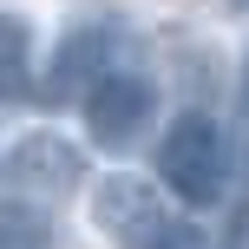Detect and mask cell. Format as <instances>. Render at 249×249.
Segmentation results:
<instances>
[{
    "mask_svg": "<svg viewBox=\"0 0 249 249\" xmlns=\"http://www.w3.org/2000/svg\"><path fill=\"white\" fill-rule=\"evenodd\" d=\"M92 230L112 236L118 249H158V236H164L158 190H151L144 177H131V171L99 177V190H92Z\"/></svg>",
    "mask_w": 249,
    "mask_h": 249,
    "instance_id": "obj_4",
    "label": "cell"
},
{
    "mask_svg": "<svg viewBox=\"0 0 249 249\" xmlns=\"http://www.w3.org/2000/svg\"><path fill=\"white\" fill-rule=\"evenodd\" d=\"M79 112H86V131L99 151H131L138 138L151 131V112H158V92H151V79L138 72H105L99 86L79 99Z\"/></svg>",
    "mask_w": 249,
    "mask_h": 249,
    "instance_id": "obj_3",
    "label": "cell"
},
{
    "mask_svg": "<svg viewBox=\"0 0 249 249\" xmlns=\"http://www.w3.org/2000/svg\"><path fill=\"white\" fill-rule=\"evenodd\" d=\"M26 86H33V20L0 7V105L26 99Z\"/></svg>",
    "mask_w": 249,
    "mask_h": 249,
    "instance_id": "obj_6",
    "label": "cell"
},
{
    "mask_svg": "<svg viewBox=\"0 0 249 249\" xmlns=\"http://www.w3.org/2000/svg\"><path fill=\"white\" fill-rule=\"evenodd\" d=\"M158 177L177 203L190 210H210L223 203L230 190V144H223V124L210 112H177L158 138Z\"/></svg>",
    "mask_w": 249,
    "mask_h": 249,
    "instance_id": "obj_1",
    "label": "cell"
},
{
    "mask_svg": "<svg viewBox=\"0 0 249 249\" xmlns=\"http://www.w3.org/2000/svg\"><path fill=\"white\" fill-rule=\"evenodd\" d=\"M0 249H46V223L26 216V203L0 210Z\"/></svg>",
    "mask_w": 249,
    "mask_h": 249,
    "instance_id": "obj_7",
    "label": "cell"
},
{
    "mask_svg": "<svg viewBox=\"0 0 249 249\" xmlns=\"http://www.w3.org/2000/svg\"><path fill=\"white\" fill-rule=\"evenodd\" d=\"M105 72H118V26L112 20H72L53 53V72L39 99H86Z\"/></svg>",
    "mask_w": 249,
    "mask_h": 249,
    "instance_id": "obj_5",
    "label": "cell"
},
{
    "mask_svg": "<svg viewBox=\"0 0 249 249\" xmlns=\"http://www.w3.org/2000/svg\"><path fill=\"white\" fill-rule=\"evenodd\" d=\"M79 184H86V158H79V144L59 138V131H26V138H13L7 158H0V190H7V203H26V210L72 197Z\"/></svg>",
    "mask_w": 249,
    "mask_h": 249,
    "instance_id": "obj_2",
    "label": "cell"
},
{
    "mask_svg": "<svg viewBox=\"0 0 249 249\" xmlns=\"http://www.w3.org/2000/svg\"><path fill=\"white\" fill-rule=\"evenodd\" d=\"M158 249H210V243H203V236H197V230H190V223H164V236H158Z\"/></svg>",
    "mask_w": 249,
    "mask_h": 249,
    "instance_id": "obj_8",
    "label": "cell"
}]
</instances>
